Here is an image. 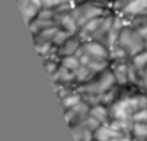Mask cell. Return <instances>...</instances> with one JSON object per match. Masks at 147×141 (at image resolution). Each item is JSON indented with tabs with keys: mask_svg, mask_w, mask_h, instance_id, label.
<instances>
[{
	"mask_svg": "<svg viewBox=\"0 0 147 141\" xmlns=\"http://www.w3.org/2000/svg\"><path fill=\"white\" fill-rule=\"evenodd\" d=\"M112 115L115 120H129L134 115V109L130 105V99H123V100H117L112 106Z\"/></svg>",
	"mask_w": 147,
	"mask_h": 141,
	"instance_id": "obj_1",
	"label": "cell"
},
{
	"mask_svg": "<svg viewBox=\"0 0 147 141\" xmlns=\"http://www.w3.org/2000/svg\"><path fill=\"white\" fill-rule=\"evenodd\" d=\"M114 82H117L115 80V76H114V73H103L102 78L97 80V84H94L92 86H90V90L92 91V93H103V91H108L112 86Z\"/></svg>",
	"mask_w": 147,
	"mask_h": 141,
	"instance_id": "obj_2",
	"label": "cell"
},
{
	"mask_svg": "<svg viewBox=\"0 0 147 141\" xmlns=\"http://www.w3.org/2000/svg\"><path fill=\"white\" fill-rule=\"evenodd\" d=\"M147 12V0H129L124 6V14L127 15H141Z\"/></svg>",
	"mask_w": 147,
	"mask_h": 141,
	"instance_id": "obj_3",
	"label": "cell"
},
{
	"mask_svg": "<svg viewBox=\"0 0 147 141\" xmlns=\"http://www.w3.org/2000/svg\"><path fill=\"white\" fill-rule=\"evenodd\" d=\"M86 55H90L92 58H100V59H106L108 56V52L106 49L103 47L100 43H88V44L84 46Z\"/></svg>",
	"mask_w": 147,
	"mask_h": 141,
	"instance_id": "obj_4",
	"label": "cell"
},
{
	"mask_svg": "<svg viewBox=\"0 0 147 141\" xmlns=\"http://www.w3.org/2000/svg\"><path fill=\"white\" fill-rule=\"evenodd\" d=\"M94 137L97 141H109L112 138H117V131L109 126H99L94 131Z\"/></svg>",
	"mask_w": 147,
	"mask_h": 141,
	"instance_id": "obj_5",
	"label": "cell"
},
{
	"mask_svg": "<svg viewBox=\"0 0 147 141\" xmlns=\"http://www.w3.org/2000/svg\"><path fill=\"white\" fill-rule=\"evenodd\" d=\"M20 9H21V12H23L26 21L29 23L30 18H34L36 15V12H38L40 8H38L32 0H26V2H20Z\"/></svg>",
	"mask_w": 147,
	"mask_h": 141,
	"instance_id": "obj_6",
	"label": "cell"
},
{
	"mask_svg": "<svg viewBox=\"0 0 147 141\" xmlns=\"http://www.w3.org/2000/svg\"><path fill=\"white\" fill-rule=\"evenodd\" d=\"M132 65L135 67V70H138V73L147 65V49H143L132 56Z\"/></svg>",
	"mask_w": 147,
	"mask_h": 141,
	"instance_id": "obj_7",
	"label": "cell"
},
{
	"mask_svg": "<svg viewBox=\"0 0 147 141\" xmlns=\"http://www.w3.org/2000/svg\"><path fill=\"white\" fill-rule=\"evenodd\" d=\"M114 76H115V80L120 85H124L129 82V65H124L121 64L120 67H117V70L114 72Z\"/></svg>",
	"mask_w": 147,
	"mask_h": 141,
	"instance_id": "obj_8",
	"label": "cell"
},
{
	"mask_svg": "<svg viewBox=\"0 0 147 141\" xmlns=\"http://www.w3.org/2000/svg\"><path fill=\"white\" fill-rule=\"evenodd\" d=\"M90 115L91 117H94L96 120H99L100 123H103L108 118V111H106V108L105 106H100V105H97L94 108H91V111H90Z\"/></svg>",
	"mask_w": 147,
	"mask_h": 141,
	"instance_id": "obj_9",
	"label": "cell"
},
{
	"mask_svg": "<svg viewBox=\"0 0 147 141\" xmlns=\"http://www.w3.org/2000/svg\"><path fill=\"white\" fill-rule=\"evenodd\" d=\"M132 134L137 138L147 140V123H134L132 124Z\"/></svg>",
	"mask_w": 147,
	"mask_h": 141,
	"instance_id": "obj_10",
	"label": "cell"
},
{
	"mask_svg": "<svg viewBox=\"0 0 147 141\" xmlns=\"http://www.w3.org/2000/svg\"><path fill=\"white\" fill-rule=\"evenodd\" d=\"M62 67L71 70V72H76V70L80 67V61H79L76 56L68 55V56H65V58L62 59Z\"/></svg>",
	"mask_w": 147,
	"mask_h": 141,
	"instance_id": "obj_11",
	"label": "cell"
},
{
	"mask_svg": "<svg viewBox=\"0 0 147 141\" xmlns=\"http://www.w3.org/2000/svg\"><path fill=\"white\" fill-rule=\"evenodd\" d=\"M76 17H73V15H64L62 17V26L65 29H67L68 32H73L76 29Z\"/></svg>",
	"mask_w": 147,
	"mask_h": 141,
	"instance_id": "obj_12",
	"label": "cell"
},
{
	"mask_svg": "<svg viewBox=\"0 0 147 141\" xmlns=\"http://www.w3.org/2000/svg\"><path fill=\"white\" fill-rule=\"evenodd\" d=\"M134 123H147V106L143 108V109L137 111L130 118Z\"/></svg>",
	"mask_w": 147,
	"mask_h": 141,
	"instance_id": "obj_13",
	"label": "cell"
},
{
	"mask_svg": "<svg viewBox=\"0 0 147 141\" xmlns=\"http://www.w3.org/2000/svg\"><path fill=\"white\" fill-rule=\"evenodd\" d=\"M79 102H80L79 96L73 94V96H68V97H65V99H64V106L65 108H74L76 105H79Z\"/></svg>",
	"mask_w": 147,
	"mask_h": 141,
	"instance_id": "obj_14",
	"label": "cell"
},
{
	"mask_svg": "<svg viewBox=\"0 0 147 141\" xmlns=\"http://www.w3.org/2000/svg\"><path fill=\"white\" fill-rule=\"evenodd\" d=\"M41 2L44 8H55V6H59V5L68 2V0H41Z\"/></svg>",
	"mask_w": 147,
	"mask_h": 141,
	"instance_id": "obj_15",
	"label": "cell"
},
{
	"mask_svg": "<svg viewBox=\"0 0 147 141\" xmlns=\"http://www.w3.org/2000/svg\"><path fill=\"white\" fill-rule=\"evenodd\" d=\"M138 76H140V84L143 85V86H146V90H147V65L141 70V72L138 73Z\"/></svg>",
	"mask_w": 147,
	"mask_h": 141,
	"instance_id": "obj_16",
	"label": "cell"
},
{
	"mask_svg": "<svg viewBox=\"0 0 147 141\" xmlns=\"http://www.w3.org/2000/svg\"><path fill=\"white\" fill-rule=\"evenodd\" d=\"M118 141H130V138H129V137H120Z\"/></svg>",
	"mask_w": 147,
	"mask_h": 141,
	"instance_id": "obj_17",
	"label": "cell"
},
{
	"mask_svg": "<svg viewBox=\"0 0 147 141\" xmlns=\"http://www.w3.org/2000/svg\"><path fill=\"white\" fill-rule=\"evenodd\" d=\"M18 2H26V0H18Z\"/></svg>",
	"mask_w": 147,
	"mask_h": 141,
	"instance_id": "obj_18",
	"label": "cell"
}]
</instances>
